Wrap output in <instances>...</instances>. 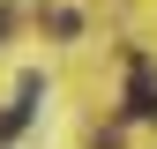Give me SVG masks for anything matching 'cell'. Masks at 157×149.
I'll list each match as a JSON object with an SVG mask.
<instances>
[{
  "mask_svg": "<svg viewBox=\"0 0 157 149\" xmlns=\"http://www.w3.org/2000/svg\"><path fill=\"white\" fill-rule=\"evenodd\" d=\"M30 112H37V74H23V89H15V104L0 112V142H15V134H23V127H30Z\"/></svg>",
  "mask_w": 157,
  "mask_h": 149,
  "instance_id": "obj_1",
  "label": "cell"
}]
</instances>
